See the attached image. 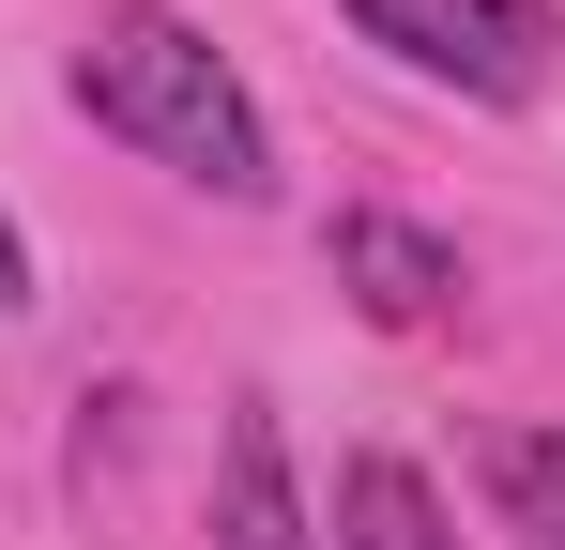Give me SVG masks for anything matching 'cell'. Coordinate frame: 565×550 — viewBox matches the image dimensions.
<instances>
[{
  "instance_id": "cell-1",
  "label": "cell",
  "mask_w": 565,
  "mask_h": 550,
  "mask_svg": "<svg viewBox=\"0 0 565 550\" xmlns=\"http://www.w3.org/2000/svg\"><path fill=\"white\" fill-rule=\"evenodd\" d=\"M62 92L93 107V138L153 154V169L199 183V199H276L260 92L230 77V46H214L199 15H169V0H107L93 31H77V62H62Z\"/></svg>"
},
{
  "instance_id": "cell-2",
  "label": "cell",
  "mask_w": 565,
  "mask_h": 550,
  "mask_svg": "<svg viewBox=\"0 0 565 550\" xmlns=\"http://www.w3.org/2000/svg\"><path fill=\"white\" fill-rule=\"evenodd\" d=\"M382 62H413L428 92H473V107H535L565 77V15L551 0H337Z\"/></svg>"
},
{
  "instance_id": "cell-3",
  "label": "cell",
  "mask_w": 565,
  "mask_h": 550,
  "mask_svg": "<svg viewBox=\"0 0 565 550\" xmlns=\"http://www.w3.org/2000/svg\"><path fill=\"white\" fill-rule=\"evenodd\" d=\"M321 261H337V290L367 306L382 337H459V306H473V261L428 214H382V199H352V214L321 230Z\"/></svg>"
},
{
  "instance_id": "cell-4",
  "label": "cell",
  "mask_w": 565,
  "mask_h": 550,
  "mask_svg": "<svg viewBox=\"0 0 565 550\" xmlns=\"http://www.w3.org/2000/svg\"><path fill=\"white\" fill-rule=\"evenodd\" d=\"M214 550H321V505L290 489L276 398H230V429H214Z\"/></svg>"
},
{
  "instance_id": "cell-5",
  "label": "cell",
  "mask_w": 565,
  "mask_h": 550,
  "mask_svg": "<svg viewBox=\"0 0 565 550\" xmlns=\"http://www.w3.org/2000/svg\"><path fill=\"white\" fill-rule=\"evenodd\" d=\"M321 550H459V536H444V489H428L413 458H337Z\"/></svg>"
},
{
  "instance_id": "cell-6",
  "label": "cell",
  "mask_w": 565,
  "mask_h": 550,
  "mask_svg": "<svg viewBox=\"0 0 565 550\" xmlns=\"http://www.w3.org/2000/svg\"><path fill=\"white\" fill-rule=\"evenodd\" d=\"M489 505H504V536L565 550V429H489Z\"/></svg>"
},
{
  "instance_id": "cell-7",
  "label": "cell",
  "mask_w": 565,
  "mask_h": 550,
  "mask_svg": "<svg viewBox=\"0 0 565 550\" xmlns=\"http://www.w3.org/2000/svg\"><path fill=\"white\" fill-rule=\"evenodd\" d=\"M15 306H31V230L0 214V321H15Z\"/></svg>"
}]
</instances>
